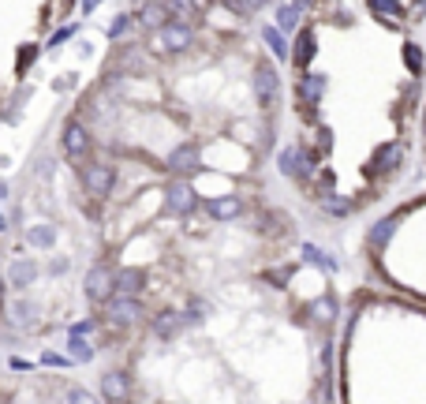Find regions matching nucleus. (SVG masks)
I'll use <instances>...</instances> for the list:
<instances>
[{
    "mask_svg": "<svg viewBox=\"0 0 426 404\" xmlns=\"http://www.w3.org/2000/svg\"><path fill=\"white\" fill-rule=\"evenodd\" d=\"M419 176H426V116H422V142H419Z\"/></svg>",
    "mask_w": 426,
    "mask_h": 404,
    "instance_id": "nucleus-15",
    "label": "nucleus"
},
{
    "mask_svg": "<svg viewBox=\"0 0 426 404\" xmlns=\"http://www.w3.org/2000/svg\"><path fill=\"white\" fill-rule=\"evenodd\" d=\"M0 304H4V281H0Z\"/></svg>",
    "mask_w": 426,
    "mask_h": 404,
    "instance_id": "nucleus-19",
    "label": "nucleus"
},
{
    "mask_svg": "<svg viewBox=\"0 0 426 404\" xmlns=\"http://www.w3.org/2000/svg\"><path fill=\"white\" fill-rule=\"evenodd\" d=\"M94 330H98V318H79V322H71V341H83Z\"/></svg>",
    "mask_w": 426,
    "mask_h": 404,
    "instance_id": "nucleus-12",
    "label": "nucleus"
},
{
    "mask_svg": "<svg viewBox=\"0 0 426 404\" xmlns=\"http://www.w3.org/2000/svg\"><path fill=\"white\" fill-rule=\"evenodd\" d=\"M4 195H8V184H4V180H0V199H4Z\"/></svg>",
    "mask_w": 426,
    "mask_h": 404,
    "instance_id": "nucleus-17",
    "label": "nucleus"
},
{
    "mask_svg": "<svg viewBox=\"0 0 426 404\" xmlns=\"http://www.w3.org/2000/svg\"><path fill=\"white\" fill-rule=\"evenodd\" d=\"M359 255L367 281L426 304V191L404 195L396 206L363 225Z\"/></svg>",
    "mask_w": 426,
    "mask_h": 404,
    "instance_id": "nucleus-4",
    "label": "nucleus"
},
{
    "mask_svg": "<svg viewBox=\"0 0 426 404\" xmlns=\"http://www.w3.org/2000/svg\"><path fill=\"white\" fill-rule=\"evenodd\" d=\"M8 281L16 284V289H26V284H34L38 281V266L34 262H23V258H16L8 270Z\"/></svg>",
    "mask_w": 426,
    "mask_h": 404,
    "instance_id": "nucleus-8",
    "label": "nucleus"
},
{
    "mask_svg": "<svg viewBox=\"0 0 426 404\" xmlns=\"http://www.w3.org/2000/svg\"><path fill=\"white\" fill-rule=\"evenodd\" d=\"M79 184H83L86 199L109 202L113 191H116V176H113V168L105 161H83V165H79Z\"/></svg>",
    "mask_w": 426,
    "mask_h": 404,
    "instance_id": "nucleus-5",
    "label": "nucleus"
},
{
    "mask_svg": "<svg viewBox=\"0 0 426 404\" xmlns=\"http://www.w3.org/2000/svg\"><path fill=\"white\" fill-rule=\"evenodd\" d=\"M8 229V221H4V214H0V232H4Z\"/></svg>",
    "mask_w": 426,
    "mask_h": 404,
    "instance_id": "nucleus-18",
    "label": "nucleus"
},
{
    "mask_svg": "<svg viewBox=\"0 0 426 404\" xmlns=\"http://www.w3.org/2000/svg\"><path fill=\"white\" fill-rule=\"evenodd\" d=\"M34 60H38V45H26V49H19V64H16V71L23 75V71L30 68Z\"/></svg>",
    "mask_w": 426,
    "mask_h": 404,
    "instance_id": "nucleus-13",
    "label": "nucleus"
},
{
    "mask_svg": "<svg viewBox=\"0 0 426 404\" xmlns=\"http://www.w3.org/2000/svg\"><path fill=\"white\" fill-rule=\"evenodd\" d=\"M60 404H101V397L90 393V389H83V386H68L60 393Z\"/></svg>",
    "mask_w": 426,
    "mask_h": 404,
    "instance_id": "nucleus-10",
    "label": "nucleus"
},
{
    "mask_svg": "<svg viewBox=\"0 0 426 404\" xmlns=\"http://www.w3.org/2000/svg\"><path fill=\"white\" fill-rule=\"evenodd\" d=\"M161 296L139 292L142 333L188 382L139 404H337L348 284L281 187L161 221Z\"/></svg>",
    "mask_w": 426,
    "mask_h": 404,
    "instance_id": "nucleus-1",
    "label": "nucleus"
},
{
    "mask_svg": "<svg viewBox=\"0 0 426 404\" xmlns=\"http://www.w3.org/2000/svg\"><path fill=\"white\" fill-rule=\"evenodd\" d=\"M71 34H75V27H64L60 34H52V42H49V45H60V42H68Z\"/></svg>",
    "mask_w": 426,
    "mask_h": 404,
    "instance_id": "nucleus-16",
    "label": "nucleus"
},
{
    "mask_svg": "<svg viewBox=\"0 0 426 404\" xmlns=\"http://www.w3.org/2000/svg\"><path fill=\"white\" fill-rule=\"evenodd\" d=\"M60 146H64V158L68 161L83 165L90 158V150H94V135H90V127L83 120H68L64 124V135H60Z\"/></svg>",
    "mask_w": 426,
    "mask_h": 404,
    "instance_id": "nucleus-6",
    "label": "nucleus"
},
{
    "mask_svg": "<svg viewBox=\"0 0 426 404\" xmlns=\"http://www.w3.org/2000/svg\"><path fill=\"white\" fill-rule=\"evenodd\" d=\"M83 292L86 299H94V304H109L113 299V266H94L86 273V281H83Z\"/></svg>",
    "mask_w": 426,
    "mask_h": 404,
    "instance_id": "nucleus-7",
    "label": "nucleus"
},
{
    "mask_svg": "<svg viewBox=\"0 0 426 404\" xmlns=\"http://www.w3.org/2000/svg\"><path fill=\"white\" fill-rule=\"evenodd\" d=\"M42 363H45V367H68V356H57V352H45V356H42Z\"/></svg>",
    "mask_w": 426,
    "mask_h": 404,
    "instance_id": "nucleus-14",
    "label": "nucleus"
},
{
    "mask_svg": "<svg viewBox=\"0 0 426 404\" xmlns=\"http://www.w3.org/2000/svg\"><path fill=\"white\" fill-rule=\"evenodd\" d=\"M71 363H90L94 359V345L90 341H71V356H68Z\"/></svg>",
    "mask_w": 426,
    "mask_h": 404,
    "instance_id": "nucleus-11",
    "label": "nucleus"
},
{
    "mask_svg": "<svg viewBox=\"0 0 426 404\" xmlns=\"http://www.w3.org/2000/svg\"><path fill=\"white\" fill-rule=\"evenodd\" d=\"M57 236H60L57 225H34L30 232H26V243H30V247H42V251H45V247L57 243Z\"/></svg>",
    "mask_w": 426,
    "mask_h": 404,
    "instance_id": "nucleus-9",
    "label": "nucleus"
},
{
    "mask_svg": "<svg viewBox=\"0 0 426 404\" xmlns=\"http://www.w3.org/2000/svg\"><path fill=\"white\" fill-rule=\"evenodd\" d=\"M426 4L314 0L281 57L273 180L318 232L370 225L419 173Z\"/></svg>",
    "mask_w": 426,
    "mask_h": 404,
    "instance_id": "nucleus-2",
    "label": "nucleus"
},
{
    "mask_svg": "<svg viewBox=\"0 0 426 404\" xmlns=\"http://www.w3.org/2000/svg\"><path fill=\"white\" fill-rule=\"evenodd\" d=\"M337 404H426V304L352 284L337 333Z\"/></svg>",
    "mask_w": 426,
    "mask_h": 404,
    "instance_id": "nucleus-3",
    "label": "nucleus"
}]
</instances>
